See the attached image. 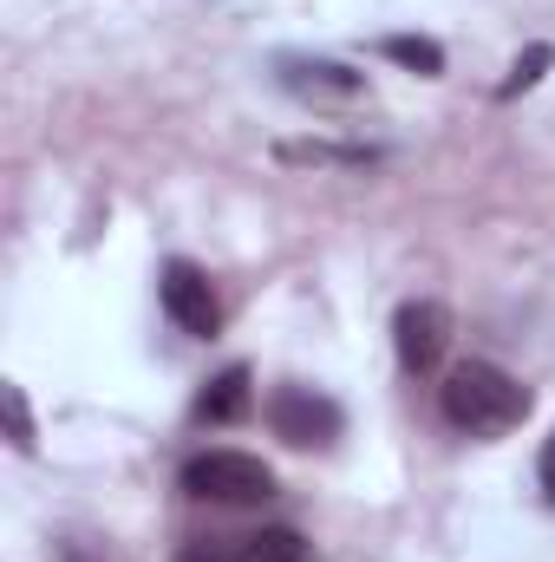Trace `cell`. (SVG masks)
Here are the masks:
<instances>
[{"label":"cell","instance_id":"5bb4252c","mask_svg":"<svg viewBox=\"0 0 555 562\" xmlns=\"http://www.w3.org/2000/svg\"><path fill=\"white\" fill-rule=\"evenodd\" d=\"M536 471H543V491H550V497H555V438H550V445H543V464H536Z\"/></svg>","mask_w":555,"mask_h":562},{"label":"cell","instance_id":"7a4b0ae2","mask_svg":"<svg viewBox=\"0 0 555 562\" xmlns=\"http://www.w3.org/2000/svg\"><path fill=\"white\" fill-rule=\"evenodd\" d=\"M183 491L203 504H223V510H256L275 497V471L249 451H203L183 464Z\"/></svg>","mask_w":555,"mask_h":562},{"label":"cell","instance_id":"8992f818","mask_svg":"<svg viewBox=\"0 0 555 562\" xmlns=\"http://www.w3.org/2000/svg\"><path fill=\"white\" fill-rule=\"evenodd\" d=\"M275 79L294 92V99H307V105H360V99H366V72H353V66H340V59L281 53Z\"/></svg>","mask_w":555,"mask_h":562},{"label":"cell","instance_id":"7c38bea8","mask_svg":"<svg viewBox=\"0 0 555 562\" xmlns=\"http://www.w3.org/2000/svg\"><path fill=\"white\" fill-rule=\"evenodd\" d=\"M0 406H7L13 451H33V413H26V393H20V386H0Z\"/></svg>","mask_w":555,"mask_h":562},{"label":"cell","instance_id":"5b68a950","mask_svg":"<svg viewBox=\"0 0 555 562\" xmlns=\"http://www.w3.org/2000/svg\"><path fill=\"white\" fill-rule=\"evenodd\" d=\"M393 347H399V367L424 380V373H438V360H444V347H451V307L444 301H406L399 314H393Z\"/></svg>","mask_w":555,"mask_h":562},{"label":"cell","instance_id":"8fae6325","mask_svg":"<svg viewBox=\"0 0 555 562\" xmlns=\"http://www.w3.org/2000/svg\"><path fill=\"white\" fill-rule=\"evenodd\" d=\"M550 66H555V46H530V53H523V59L510 66V79L497 86V99H517V92H530V86H536V79H543Z\"/></svg>","mask_w":555,"mask_h":562},{"label":"cell","instance_id":"4fadbf2b","mask_svg":"<svg viewBox=\"0 0 555 562\" xmlns=\"http://www.w3.org/2000/svg\"><path fill=\"white\" fill-rule=\"evenodd\" d=\"M177 562H242V557H229V550H216V543H183Z\"/></svg>","mask_w":555,"mask_h":562},{"label":"cell","instance_id":"277c9868","mask_svg":"<svg viewBox=\"0 0 555 562\" xmlns=\"http://www.w3.org/2000/svg\"><path fill=\"white\" fill-rule=\"evenodd\" d=\"M157 301H163V314L190 334V340H216L223 334V301H216V288L209 276L196 269V262H163V276H157Z\"/></svg>","mask_w":555,"mask_h":562},{"label":"cell","instance_id":"52a82bcc","mask_svg":"<svg viewBox=\"0 0 555 562\" xmlns=\"http://www.w3.org/2000/svg\"><path fill=\"white\" fill-rule=\"evenodd\" d=\"M256 413V373L236 360V367H223L203 393H196V419L203 425H236Z\"/></svg>","mask_w":555,"mask_h":562},{"label":"cell","instance_id":"3957f363","mask_svg":"<svg viewBox=\"0 0 555 562\" xmlns=\"http://www.w3.org/2000/svg\"><path fill=\"white\" fill-rule=\"evenodd\" d=\"M269 425H275L281 445H294V451H320V445H333L340 438V406L327 400V393H314V386H275L269 393Z\"/></svg>","mask_w":555,"mask_h":562},{"label":"cell","instance_id":"6da1fadb","mask_svg":"<svg viewBox=\"0 0 555 562\" xmlns=\"http://www.w3.org/2000/svg\"><path fill=\"white\" fill-rule=\"evenodd\" d=\"M438 406L471 438H503V431H517L530 419V386L517 373L490 367V360H457L444 373V386H438Z\"/></svg>","mask_w":555,"mask_h":562},{"label":"cell","instance_id":"9c48e42d","mask_svg":"<svg viewBox=\"0 0 555 562\" xmlns=\"http://www.w3.org/2000/svg\"><path fill=\"white\" fill-rule=\"evenodd\" d=\"M380 53H386L393 66L418 72V79H438V72H444V46H438V40H424V33H386V40H380Z\"/></svg>","mask_w":555,"mask_h":562},{"label":"cell","instance_id":"30bf717a","mask_svg":"<svg viewBox=\"0 0 555 562\" xmlns=\"http://www.w3.org/2000/svg\"><path fill=\"white\" fill-rule=\"evenodd\" d=\"M242 562H314V543L301 530H287V524H269V530H256L242 543Z\"/></svg>","mask_w":555,"mask_h":562},{"label":"cell","instance_id":"ba28073f","mask_svg":"<svg viewBox=\"0 0 555 562\" xmlns=\"http://www.w3.org/2000/svg\"><path fill=\"white\" fill-rule=\"evenodd\" d=\"M281 164H340V170H366L380 164L373 144H327V138H307V144H275Z\"/></svg>","mask_w":555,"mask_h":562}]
</instances>
